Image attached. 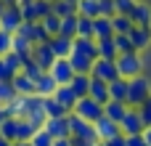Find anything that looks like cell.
I'll return each instance as SVG.
<instances>
[{
	"label": "cell",
	"mask_w": 151,
	"mask_h": 146,
	"mask_svg": "<svg viewBox=\"0 0 151 146\" xmlns=\"http://www.w3.org/2000/svg\"><path fill=\"white\" fill-rule=\"evenodd\" d=\"M98 59V48H96V40H88V37H74L72 40V53H69V64L77 74H90V66L93 61Z\"/></svg>",
	"instance_id": "1"
},
{
	"label": "cell",
	"mask_w": 151,
	"mask_h": 146,
	"mask_svg": "<svg viewBox=\"0 0 151 146\" xmlns=\"http://www.w3.org/2000/svg\"><path fill=\"white\" fill-rule=\"evenodd\" d=\"M151 96V80L146 74H138V77H130L127 80V106H141L146 98Z\"/></svg>",
	"instance_id": "2"
},
{
	"label": "cell",
	"mask_w": 151,
	"mask_h": 146,
	"mask_svg": "<svg viewBox=\"0 0 151 146\" xmlns=\"http://www.w3.org/2000/svg\"><path fill=\"white\" fill-rule=\"evenodd\" d=\"M114 61H117V72H119V77H125V80L143 74V59H141L138 51H133V53H119Z\"/></svg>",
	"instance_id": "3"
},
{
	"label": "cell",
	"mask_w": 151,
	"mask_h": 146,
	"mask_svg": "<svg viewBox=\"0 0 151 146\" xmlns=\"http://www.w3.org/2000/svg\"><path fill=\"white\" fill-rule=\"evenodd\" d=\"M77 117H82V120H88L90 125H96L101 117H104V104H98V101H93L90 96H85V98H80L77 104H74V109H72Z\"/></svg>",
	"instance_id": "4"
},
{
	"label": "cell",
	"mask_w": 151,
	"mask_h": 146,
	"mask_svg": "<svg viewBox=\"0 0 151 146\" xmlns=\"http://www.w3.org/2000/svg\"><path fill=\"white\" fill-rule=\"evenodd\" d=\"M69 130H72V136H69V138H82V141H88V144H98L96 128H93L88 120L77 117L74 112H69Z\"/></svg>",
	"instance_id": "5"
},
{
	"label": "cell",
	"mask_w": 151,
	"mask_h": 146,
	"mask_svg": "<svg viewBox=\"0 0 151 146\" xmlns=\"http://www.w3.org/2000/svg\"><path fill=\"white\" fill-rule=\"evenodd\" d=\"M143 130H146V122H143L141 112H138L135 106H130L127 114H125L122 122H119V133H122V136H141Z\"/></svg>",
	"instance_id": "6"
},
{
	"label": "cell",
	"mask_w": 151,
	"mask_h": 146,
	"mask_svg": "<svg viewBox=\"0 0 151 146\" xmlns=\"http://www.w3.org/2000/svg\"><path fill=\"white\" fill-rule=\"evenodd\" d=\"M90 77L104 80V82H114V80L119 77V72H117V61L96 59V61H93V66H90Z\"/></svg>",
	"instance_id": "7"
},
{
	"label": "cell",
	"mask_w": 151,
	"mask_h": 146,
	"mask_svg": "<svg viewBox=\"0 0 151 146\" xmlns=\"http://www.w3.org/2000/svg\"><path fill=\"white\" fill-rule=\"evenodd\" d=\"M19 72H21V56H16L13 51L0 56V82H13Z\"/></svg>",
	"instance_id": "8"
},
{
	"label": "cell",
	"mask_w": 151,
	"mask_h": 146,
	"mask_svg": "<svg viewBox=\"0 0 151 146\" xmlns=\"http://www.w3.org/2000/svg\"><path fill=\"white\" fill-rule=\"evenodd\" d=\"M21 24H24L21 8H19V5H5V8H3V13H0V29H5V32H11V35H13Z\"/></svg>",
	"instance_id": "9"
},
{
	"label": "cell",
	"mask_w": 151,
	"mask_h": 146,
	"mask_svg": "<svg viewBox=\"0 0 151 146\" xmlns=\"http://www.w3.org/2000/svg\"><path fill=\"white\" fill-rule=\"evenodd\" d=\"M48 72H50V77H53L58 85H69V82L74 80V74H77V72L72 69L69 59H56V61H53V66H50Z\"/></svg>",
	"instance_id": "10"
},
{
	"label": "cell",
	"mask_w": 151,
	"mask_h": 146,
	"mask_svg": "<svg viewBox=\"0 0 151 146\" xmlns=\"http://www.w3.org/2000/svg\"><path fill=\"white\" fill-rule=\"evenodd\" d=\"M42 128L53 136V141H56V138H69V136H72V130H69V114H66V117H50V120H45Z\"/></svg>",
	"instance_id": "11"
},
{
	"label": "cell",
	"mask_w": 151,
	"mask_h": 146,
	"mask_svg": "<svg viewBox=\"0 0 151 146\" xmlns=\"http://www.w3.org/2000/svg\"><path fill=\"white\" fill-rule=\"evenodd\" d=\"M127 37H130V43H133V51L143 53L151 45V27H135V24H133V29H130Z\"/></svg>",
	"instance_id": "12"
},
{
	"label": "cell",
	"mask_w": 151,
	"mask_h": 146,
	"mask_svg": "<svg viewBox=\"0 0 151 146\" xmlns=\"http://www.w3.org/2000/svg\"><path fill=\"white\" fill-rule=\"evenodd\" d=\"M32 59H35V64L40 66V69H50L53 66V61H56V56H53V51H50V45L48 43H37L35 48H32Z\"/></svg>",
	"instance_id": "13"
},
{
	"label": "cell",
	"mask_w": 151,
	"mask_h": 146,
	"mask_svg": "<svg viewBox=\"0 0 151 146\" xmlns=\"http://www.w3.org/2000/svg\"><path fill=\"white\" fill-rule=\"evenodd\" d=\"M93 128H96V136H98L101 144L109 141V138H114V136L119 133V122H114V120H109V117H101Z\"/></svg>",
	"instance_id": "14"
},
{
	"label": "cell",
	"mask_w": 151,
	"mask_h": 146,
	"mask_svg": "<svg viewBox=\"0 0 151 146\" xmlns=\"http://www.w3.org/2000/svg\"><path fill=\"white\" fill-rule=\"evenodd\" d=\"M56 88H58V82L50 77V72H42L37 80H35V96H53L56 93Z\"/></svg>",
	"instance_id": "15"
},
{
	"label": "cell",
	"mask_w": 151,
	"mask_h": 146,
	"mask_svg": "<svg viewBox=\"0 0 151 146\" xmlns=\"http://www.w3.org/2000/svg\"><path fill=\"white\" fill-rule=\"evenodd\" d=\"M106 37H114L111 19H109V16H98V19H93V40H106Z\"/></svg>",
	"instance_id": "16"
},
{
	"label": "cell",
	"mask_w": 151,
	"mask_h": 146,
	"mask_svg": "<svg viewBox=\"0 0 151 146\" xmlns=\"http://www.w3.org/2000/svg\"><path fill=\"white\" fill-rule=\"evenodd\" d=\"M53 98H56V101H58V104H61L66 112H72V109H74V104L80 101L69 85H58V88H56V93H53Z\"/></svg>",
	"instance_id": "17"
},
{
	"label": "cell",
	"mask_w": 151,
	"mask_h": 146,
	"mask_svg": "<svg viewBox=\"0 0 151 146\" xmlns=\"http://www.w3.org/2000/svg\"><path fill=\"white\" fill-rule=\"evenodd\" d=\"M48 45H50V51H53L56 59H69V53H72V40H66V37H61V35L50 37Z\"/></svg>",
	"instance_id": "18"
},
{
	"label": "cell",
	"mask_w": 151,
	"mask_h": 146,
	"mask_svg": "<svg viewBox=\"0 0 151 146\" xmlns=\"http://www.w3.org/2000/svg\"><path fill=\"white\" fill-rule=\"evenodd\" d=\"M88 96H90L93 101H98V104H106V101H109V82L90 77V90H88Z\"/></svg>",
	"instance_id": "19"
},
{
	"label": "cell",
	"mask_w": 151,
	"mask_h": 146,
	"mask_svg": "<svg viewBox=\"0 0 151 146\" xmlns=\"http://www.w3.org/2000/svg\"><path fill=\"white\" fill-rule=\"evenodd\" d=\"M127 104L125 101H106L104 104V117H109V120H114V122H122V117L127 114Z\"/></svg>",
	"instance_id": "20"
},
{
	"label": "cell",
	"mask_w": 151,
	"mask_h": 146,
	"mask_svg": "<svg viewBox=\"0 0 151 146\" xmlns=\"http://www.w3.org/2000/svg\"><path fill=\"white\" fill-rule=\"evenodd\" d=\"M130 19H133L135 27H151V5H146V3H135Z\"/></svg>",
	"instance_id": "21"
},
{
	"label": "cell",
	"mask_w": 151,
	"mask_h": 146,
	"mask_svg": "<svg viewBox=\"0 0 151 146\" xmlns=\"http://www.w3.org/2000/svg\"><path fill=\"white\" fill-rule=\"evenodd\" d=\"M109 101H125L127 104V80L117 77L114 82H109Z\"/></svg>",
	"instance_id": "22"
},
{
	"label": "cell",
	"mask_w": 151,
	"mask_h": 146,
	"mask_svg": "<svg viewBox=\"0 0 151 146\" xmlns=\"http://www.w3.org/2000/svg\"><path fill=\"white\" fill-rule=\"evenodd\" d=\"M96 48H98V59H109L114 61L119 56L117 45H114V37H106V40H96Z\"/></svg>",
	"instance_id": "23"
},
{
	"label": "cell",
	"mask_w": 151,
	"mask_h": 146,
	"mask_svg": "<svg viewBox=\"0 0 151 146\" xmlns=\"http://www.w3.org/2000/svg\"><path fill=\"white\" fill-rule=\"evenodd\" d=\"M13 88H16L19 96H35V80H29L24 72H19L13 77Z\"/></svg>",
	"instance_id": "24"
},
{
	"label": "cell",
	"mask_w": 151,
	"mask_h": 146,
	"mask_svg": "<svg viewBox=\"0 0 151 146\" xmlns=\"http://www.w3.org/2000/svg\"><path fill=\"white\" fill-rule=\"evenodd\" d=\"M42 109H45V120H50V117H66V114H69L53 96H45V98H42Z\"/></svg>",
	"instance_id": "25"
},
{
	"label": "cell",
	"mask_w": 151,
	"mask_h": 146,
	"mask_svg": "<svg viewBox=\"0 0 151 146\" xmlns=\"http://www.w3.org/2000/svg\"><path fill=\"white\" fill-rule=\"evenodd\" d=\"M69 88L74 90L77 98H85L88 90H90V74H74V80L69 82Z\"/></svg>",
	"instance_id": "26"
},
{
	"label": "cell",
	"mask_w": 151,
	"mask_h": 146,
	"mask_svg": "<svg viewBox=\"0 0 151 146\" xmlns=\"http://www.w3.org/2000/svg\"><path fill=\"white\" fill-rule=\"evenodd\" d=\"M111 29H114V35H130L133 19L130 16H122V13H114L111 16Z\"/></svg>",
	"instance_id": "27"
},
{
	"label": "cell",
	"mask_w": 151,
	"mask_h": 146,
	"mask_svg": "<svg viewBox=\"0 0 151 146\" xmlns=\"http://www.w3.org/2000/svg\"><path fill=\"white\" fill-rule=\"evenodd\" d=\"M77 13L85 16V19H98V16H101L98 0H80V3H77Z\"/></svg>",
	"instance_id": "28"
},
{
	"label": "cell",
	"mask_w": 151,
	"mask_h": 146,
	"mask_svg": "<svg viewBox=\"0 0 151 146\" xmlns=\"http://www.w3.org/2000/svg\"><path fill=\"white\" fill-rule=\"evenodd\" d=\"M58 35L66 37V40H74V37H77V13L61 19V29H58Z\"/></svg>",
	"instance_id": "29"
},
{
	"label": "cell",
	"mask_w": 151,
	"mask_h": 146,
	"mask_svg": "<svg viewBox=\"0 0 151 146\" xmlns=\"http://www.w3.org/2000/svg\"><path fill=\"white\" fill-rule=\"evenodd\" d=\"M40 128L29 120H19V130H16V141H32V136L37 133Z\"/></svg>",
	"instance_id": "30"
},
{
	"label": "cell",
	"mask_w": 151,
	"mask_h": 146,
	"mask_svg": "<svg viewBox=\"0 0 151 146\" xmlns=\"http://www.w3.org/2000/svg\"><path fill=\"white\" fill-rule=\"evenodd\" d=\"M53 13H56L58 19L74 16V13H77V3H69V0H53Z\"/></svg>",
	"instance_id": "31"
},
{
	"label": "cell",
	"mask_w": 151,
	"mask_h": 146,
	"mask_svg": "<svg viewBox=\"0 0 151 146\" xmlns=\"http://www.w3.org/2000/svg\"><path fill=\"white\" fill-rule=\"evenodd\" d=\"M16 130H19V120H16V117H5L3 125H0V136L13 144V141H16Z\"/></svg>",
	"instance_id": "32"
},
{
	"label": "cell",
	"mask_w": 151,
	"mask_h": 146,
	"mask_svg": "<svg viewBox=\"0 0 151 146\" xmlns=\"http://www.w3.org/2000/svg\"><path fill=\"white\" fill-rule=\"evenodd\" d=\"M32 48H35V45H32L29 40H24L21 35H13V53H16V56H21V59H24V56H32Z\"/></svg>",
	"instance_id": "33"
},
{
	"label": "cell",
	"mask_w": 151,
	"mask_h": 146,
	"mask_svg": "<svg viewBox=\"0 0 151 146\" xmlns=\"http://www.w3.org/2000/svg\"><path fill=\"white\" fill-rule=\"evenodd\" d=\"M40 24L45 27V32H48L50 37H56V35H58V29H61V19H58L56 13H48L45 19H40Z\"/></svg>",
	"instance_id": "34"
},
{
	"label": "cell",
	"mask_w": 151,
	"mask_h": 146,
	"mask_svg": "<svg viewBox=\"0 0 151 146\" xmlns=\"http://www.w3.org/2000/svg\"><path fill=\"white\" fill-rule=\"evenodd\" d=\"M77 37L93 40V19H85V16L77 13Z\"/></svg>",
	"instance_id": "35"
},
{
	"label": "cell",
	"mask_w": 151,
	"mask_h": 146,
	"mask_svg": "<svg viewBox=\"0 0 151 146\" xmlns=\"http://www.w3.org/2000/svg\"><path fill=\"white\" fill-rule=\"evenodd\" d=\"M19 8H21V16H24V21H40L37 3H35V0H29V3H21Z\"/></svg>",
	"instance_id": "36"
},
{
	"label": "cell",
	"mask_w": 151,
	"mask_h": 146,
	"mask_svg": "<svg viewBox=\"0 0 151 146\" xmlns=\"http://www.w3.org/2000/svg\"><path fill=\"white\" fill-rule=\"evenodd\" d=\"M16 96H19V93H16L13 82H0V104H11Z\"/></svg>",
	"instance_id": "37"
},
{
	"label": "cell",
	"mask_w": 151,
	"mask_h": 146,
	"mask_svg": "<svg viewBox=\"0 0 151 146\" xmlns=\"http://www.w3.org/2000/svg\"><path fill=\"white\" fill-rule=\"evenodd\" d=\"M32 146H53V136H50L45 128H40V130L32 136Z\"/></svg>",
	"instance_id": "38"
},
{
	"label": "cell",
	"mask_w": 151,
	"mask_h": 146,
	"mask_svg": "<svg viewBox=\"0 0 151 146\" xmlns=\"http://www.w3.org/2000/svg\"><path fill=\"white\" fill-rule=\"evenodd\" d=\"M11 51H13V35L5 32V29H0V56L11 53Z\"/></svg>",
	"instance_id": "39"
},
{
	"label": "cell",
	"mask_w": 151,
	"mask_h": 146,
	"mask_svg": "<svg viewBox=\"0 0 151 146\" xmlns=\"http://www.w3.org/2000/svg\"><path fill=\"white\" fill-rule=\"evenodd\" d=\"M114 45H117L119 53H133V43H130L127 35H114Z\"/></svg>",
	"instance_id": "40"
},
{
	"label": "cell",
	"mask_w": 151,
	"mask_h": 146,
	"mask_svg": "<svg viewBox=\"0 0 151 146\" xmlns=\"http://www.w3.org/2000/svg\"><path fill=\"white\" fill-rule=\"evenodd\" d=\"M135 3H138V0H114V11L122 13V16H130L133 8H135Z\"/></svg>",
	"instance_id": "41"
},
{
	"label": "cell",
	"mask_w": 151,
	"mask_h": 146,
	"mask_svg": "<svg viewBox=\"0 0 151 146\" xmlns=\"http://www.w3.org/2000/svg\"><path fill=\"white\" fill-rule=\"evenodd\" d=\"M138 112H141V117H143V122H146V128H151V96L138 106Z\"/></svg>",
	"instance_id": "42"
},
{
	"label": "cell",
	"mask_w": 151,
	"mask_h": 146,
	"mask_svg": "<svg viewBox=\"0 0 151 146\" xmlns=\"http://www.w3.org/2000/svg\"><path fill=\"white\" fill-rule=\"evenodd\" d=\"M98 11H101V16H114L117 11H114V0H98Z\"/></svg>",
	"instance_id": "43"
},
{
	"label": "cell",
	"mask_w": 151,
	"mask_h": 146,
	"mask_svg": "<svg viewBox=\"0 0 151 146\" xmlns=\"http://www.w3.org/2000/svg\"><path fill=\"white\" fill-rule=\"evenodd\" d=\"M104 146H127V136H122V133H117L114 138H109V141H104Z\"/></svg>",
	"instance_id": "44"
},
{
	"label": "cell",
	"mask_w": 151,
	"mask_h": 146,
	"mask_svg": "<svg viewBox=\"0 0 151 146\" xmlns=\"http://www.w3.org/2000/svg\"><path fill=\"white\" fill-rule=\"evenodd\" d=\"M127 146H149V144H146V138L141 133V136H127Z\"/></svg>",
	"instance_id": "45"
},
{
	"label": "cell",
	"mask_w": 151,
	"mask_h": 146,
	"mask_svg": "<svg viewBox=\"0 0 151 146\" xmlns=\"http://www.w3.org/2000/svg\"><path fill=\"white\" fill-rule=\"evenodd\" d=\"M53 146H72V138H56Z\"/></svg>",
	"instance_id": "46"
},
{
	"label": "cell",
	"mask_w": 151,
	"mask_h": 146,
	"mask_svg": "<svg viewBox=\"0 0 151 146\" xmlns=\"http://www.w3.org/2000/svg\"><path fill=\"white\" fill-rule=\"evenodd\" d=\"M8 117V112H5V104H0V125H3V120Z\"/></svg>",
	"instance_id": "47"
},
{
	"label": "cell",
	"mask_w": 151,
	"mask_h": 146,
	"mask_svg": "<svg viewBox=\"0 0 151 146\" xmlns=\"http://www.w3.org/2000/svg\"><path fill=\"white\" fill-rule=\"evenodd\" d=\"M143 138H146V144L151 146V128H146V130H143Z\"/></svg>",
	"instance_id": "48"
},
{
	"label": "cell",
	"mask_w": 151,
	"mask_h": 146,
	"mask_svg": "<svg viewBox=\"0 0 151 146\" xmlns=\"http://www.w3.org/2000/svg\"><path fill=\"white\" fill-rule=\"evenodd\" d=\"M13 146H32V141H13Z\"/></svg>",
	"instance_id": "49"
},
{
	"label": "cell",
	"mask_w": 151,
	"mask_h": 146,
	"mask_svg": "<svg viewBox=\"0 0 151 146\" xmlns=\"http://www.w3.org/2000/svg\"><path fill=\"white\" fill-rule=\"evenodd\" d=\"M0 146H13V144H11L8 138H3V136H0Z\"/></svg>",
	"instance_id": "50"
},
{
	"label": "cell",
	"mask_w": 151,
	"mask_h": 146,
	"mask_svg": "<svg viewBox=\"0 0 151 146\" xmlns=\"http://www.w3.org/2000/svg\"><path fill=\"white\" fill-rule=\"evenodd\" d=\"M3 8H5V3H3V0H0V13H3Z\"/></svg>",
	"instance_id": "51"
},
{
	"label": "cell",
	"mask_w": 151,
	"mask_h": 146,
	"mask_svg": "<svg viewBox=\"0 0 151 146\" xmlns=\"http://www.w3.org/2000/svg\"><path fill=\"white\" fill-rule=\"evenodd\" d=\"M69 3H80V0H69Z\"/></svg>",
	"instance_id": "52"
},
{
	"label": "cell",
	"mask_w": 151,
	"mask_h": 146,
	"mask_svg": "<svg viewBox=\"0 0 151 146\" xmlns=\"http://www.w3.org/2000/svg\"><path fill=\"white\" fill-rule=\"evenodd\" d=\"M96 146H104V144H101V141H98V144H96Z\"/></svg>",
	"instance_id": "53"
}]
</instances>
